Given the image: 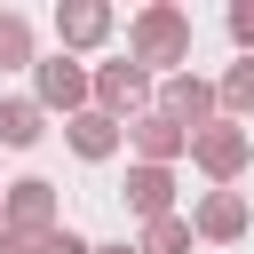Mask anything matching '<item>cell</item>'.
<instances>
[{
  "label": "cell",
  "instance_id": "ac0fdd59",
  "mask_svg": "<svg viewBox=\"0 0 254 254\" xmlns=\"http://www.w3.org/2000/svg\"><path fill=\"white\" fill-rule=\"evenodd\" d=\"M0 254H32V246H24V238H16V230H0Z\"/></svg>",
  "mask_w": 254,
  "mask_h": 254
},
{
  "label": "cell",
  "instance_id": "5b68a950",
  "mask_svg": "<svg viewBox=\"0 0 254 254\" xmlns=\"http://www.w3.org/2000/svg\"><path fill=\"white\" fill-rule=\"evenodd\" d=\"M95 111H111L119 127H127V111L143 119V111H151V71H143L135 56H127V64H103V71H95Z\"/></svg>",
  "mask_w": 254,
  "mask_h": 254
},
{
  "label": "cell",
  "instance_id": "6da1fadb",
  "mask_svg": "<svg viewBox=\"0 0 254 254\" xmlns=\"http://www.w3.org/2000/svg\"><path fill=\"white\" fill-rule=\"evenodd\" d=\"M127 56L143 64V71H183L190 64V16L175 8V0H151V8H135L127 16Z\"/></svg>",
  "mask_w": 254,
  "mask_h": 254
},
{
  "label": "cell",
  "instance_id": "7c38bea8",
  "mask_svg": "<svg viewBox=\"0 0 254 254\" xmlns=\"http://www.w3.org/2000/svg\"><path fill=\"white\" fill-rule=\"evenodd\" d=\"M40 119H48V111H40L32 95H0V143H8V151H32V143H40Z\"/></svg>",
  "mask_w": 254,
  "mask_h": 254
},
{
  "label": "cell",
  "instance_id": "3957f363",
  "mask_svg": "<svg viewBox=\"0 0 254 254\" xmlns=\"http://www.w3.org/2000/svg\"><path fill=\"white\" fill-rule=\"evenodd\" d=\"M32 103H40V111L79 119V111L95 103V71H87V64H71L64 48H56V56H40V64H32Z\"/></svg>",
  "mask_w": 254,
  "mask_h": 254
},
{
  "label": "cell",
  "instance_id": "8fae6325",
  "mask_svg": "<svg viewBox=\"0 0 254 254\" xmlns=\"http://www.w3.org/2000/svg\"><path fill=\"white\" fill-rule=\"evenodd\" d=\"M127 214H143V222L175 214V175L167 167H127Z\"/></svg>",
  "mask_w": 254,
  "mask_h": 254
},
{
  "label": "cell",
  "instance_id": "4fadbf2b",
  "mask_svg": "<svg viewBox=\"0 0 254 254\" xmlns=\"http://www.w3.org/2000/svg\"><path fill=\"white\" fill-rule=\"evenodd\" d=\"M198 246V230L183 222V214H159V222H143V238H135V254H190Z\"/></svg>",
  "mask_w": 254,
  "mask_h": 254
},
{
  "label": "cell",
  "instance_id": "8992f818",
  "mask_svg": "<svg viewBox=\"0 0 254 254\" xmlns=\"http://www.w3.org/2000/svg\"><path fill=\"white\" fill-rule=\"evenodd\" d=\"M151 111H167L175 127H190V135H198V127H214V111H222V103H214V79L175 71V79H159V103H151Z\"/></svg>",
  "mask_w": 254,
  "mask_h": 254
},
{
  "label": "cell",
  "instance_id": "5bb4252c",
  "mask_svg": "<svg viewBox=\"0 0 254 254\" xmlns=\"http://www.w3.org/2000/svg\"><path fill=\"white\" fill-rule=\"evenodd\" d=\"M214 103H222V119H254V56L214 79Z\"/></svg>",
  "mask_w": 254,
  "mask_h": 254
},
{
  "label": "cell",
  "instance_id": "7a4b0ae2",
  "mask_svg": "<svg viewBox=\"0 0 254 254\" xmlns=\"http://www.w3.org/2000/svg\"><path fill=\"white\" fill-rule=\"evenodd\" d=\"M0 230H16L24 246H40L48 230H64V198H56V183H48V175L8 183V190H0Z\"/></svg>",
  "mask_w": 254,
  "mask_h": 254
},
{
  "label": "cell",
  "instance_id": "30bf717a",
  "mask_svg": "<svg viewBox=\"0 0 254 254\" xmlns=\"http://www.w3.org/2000/svg\"><path fill=\"white\" fill-rule=\"evenodd\" d=\"M64 135H71V151H79V159H111V151L127 143V127H119L111 111H95V103H87L79 119H64Z\"/></svg>",
  "mask_w": 254,
  "mask_h": 254
},
{
  "label": "cell",
  "instance_id": "9a60e30c",
  "mask_svg": "<svg viewBox=\"0 0 254 254\" xmlns=\"http://www.w3.org/2000/svg\"><path fill=\"white\" fill-rule=\"evenodd\" d=\"M24 64H40V56H32V16L0 8V71H24Z\"/></svg>",
  "mask_w": 254,
  "mask_h": 254
},
{
  "label": "cell",
  "instance_id": "d6986e66",
  "mask_svg": "<svg viewBox=\"0 0 254 254\" xmlns=\"http://www.w3.org/2000/svg\"><path fill=\"white\" fill-rule=\"evenodd\" d=\"M95 254H135V246H127V238H119V246H95Z\"/></svg>",
  "mask_w": 254,
  "mask_h": 254
},
{
  "label": "cell",
  "instance_id": "2e32d148",
  "mask_svg": "<svg viewBox=\"0 0 254 254\" xmlns=\"http://www.w3.org/2000/svg\"><path fill=\"white\" fill-rule=\"evenodd\" d=\"M32 254H95V246H87V238H79V230H71V222H64V230H48V238H40V246H32Z\"/></svg>",
  "mask_w": 254,
  "mask_h": 254
},
{
  "label": "cell",
  "instance_id": "277c9868",
  "mask_svg": "<svg viewBox=\"0 0 254 254\" xmlns=\"http://www.w3.org/2000/svg\"><path fill=\"white\" fill-rule=\"evenodd\" d=\"M190 159H198V175H206L214 190H230V183L246 175V159H254V135H246L238 119H214V127L190 135Z\"/></svg>",
  "mask_w": 254,
  "mask_h": 254
},
{
  "label": "cell",
  "instance_id": "52a82bcc",
  "mask_svg": "<svg viewBox=\"0 0 254 254\" xmlns=\"http://www.w3.org/2000/svg\"><path fill=\"white\" fill-rule=\"evenodd\" d=\"M246 222H254L246 190H206V198H198V214H190V230H198L206 246H238V238H246Z\"/></svg>",
  "mask_w": 254,
  "mask_h": 254
},
{
  "label": "cell",
  "instance_id": "9c48e42d",
  "mask_svg": "<svg viewBox=\"0 0 254 254\" xmlns=\"http://www.w3.org/2000/svg\"><path fill=\"white\" fill-rule=\"evenodd\" d=\"M127 143L143 151V167H175V159L190 151V127H175L167 111H143V119L127 127Z\"/></svg>",
  "mask_w": 254,
  "mask_h": 254
},
{
  "label": "cell",
  "instance_id": "e0dca14e",
  "mask_svg": "<svg viewBox=\"0 0 254 254\" xmlns=\"http://www.w3.org/2000/svg\"><path fill=\"white\" fill-rule=\"evenodd\" d=\"M230 40L254 56V0H230Z\"/></svg>",
  "mask_w": 254,
  "mask_h": 254
},
{
  "label": "cell",
  "instance_id": "ba28073f",
  "mask_svg": "<svg viewBox=\"0 0 254 254\" xmlns=\"http://www.w3.org/2000/svg\"><path fill=\"white\" fill-rule=\"evenodd\" d=\"M111 24H119V16H111L103 0H64V8H56V40H64V56L103 48V40H111Z\"/></svg>",
  "mask_w": 254,
  "mask_h": 254
}]
</instances>
